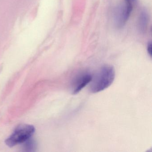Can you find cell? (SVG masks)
Masks as SVG:
<instances>
[{
    "mask_svg": "<svg viewBox=\"0 0 152 152\" xmlns=\"http://www.w3.org/2000/svg\"><path fill=\"white\" fill-rule=\"evenodd\" d=\"M115 70L111 65L104 66L99 69L95 77L92 78L90 91L96 93L104 90L111 86L115 78Z\"/></svg>",
    "mask_w": 152,
    "mask_h": 152,
    "instance_id": "obj_1",
    "label": "cell"
},
{
    "mask_svg": "<svg viewBox=\"0 0 152 152\" xmlns=\"http://www.w3.org/2000/svg\"><path fill=\"white\" fill-rule=\"evenodd\" d=\"M35 130V128L33 125L26 124L19 125L6 140V144L8 146L12 147L26 142L33 136Z\"/></svg>",
    "mask_w": 152,
    "mask_h": 152,
    "instance_id": "obj_2",
    "label": "cell"
},
{
    "mask_svg": "<svg viewBox=\"0 0 152 152\" xmlns=\"http://www.w3.org/2000/svg\"><path fill=\"white\" fill-rule=\"evenodd\" d=\"M132 10V4L126 2L115 9L114 12L115 23L119 28L123 27L128 21Z\"/></svg>",
    "mask_w": 152,
    "mask_h": 152,
    "instance_id": "obj_3",
    "label": "cell"
},
{
    "mask_svg": "<svg viewBox=\"0 0 152 152\" xmlns=\"http://www.w3.org/2000/svg\"><path fill=\"white\" fill-rule=\"evenodd\" d=\"M93 75L88 72L83 73L78 75L72 84L73 94H77L92 81Z\"/></svg>",
    "mask_w": 152,
    "mask_h": 152,
    "instance_id": "obj_4",
    "label": "cell"
},
{
    "mask_svg": "<svg viewBox=\"0 0 152 152\" xmlns=\"http://www.w3.org/2000/svg\"><path fill=\"white\" fill-rule=\"evenodd\" d=\"M148 17L147 12L144 10L141 11L139 19V29L141 32L145 33L148 24Z\"/></svg>",
    "mask_w": 152,
    "mask_h": 152,
    "instance_id": "obj_5",
    "label": "cell"
},
{
    "mask_svg": "<svg viewBox=\"0 0 152 152\" xmlns=\"http://www.w3.org/2000/svg\"><path fill=\"white\" fill-rule=\"evenodd\" d=\"M152 43L151 42H149L148 43L147 46V51L148 53V55L152 57Z\"/></svg>",
    "mask_w": 152,
    "mask_h": 152,
    "instance_id": "obj_6",
    "label": "cell"
},
{
    "mask_svg": "<svg viewBox=\"0 0 152 152\" xmlns=\"http://www.w3.org/2000/svg\"><path fill=\"white\" fill-rule=\"evenodd\" d=\"M125 1H126V2L132 4V3L136 1V0H125Z\"/></svg>",
    "mask_w": 152,
    "mask_h": 152,
    "instance_id": "obj_7",
    "label": "cell"
}]
</instances>
